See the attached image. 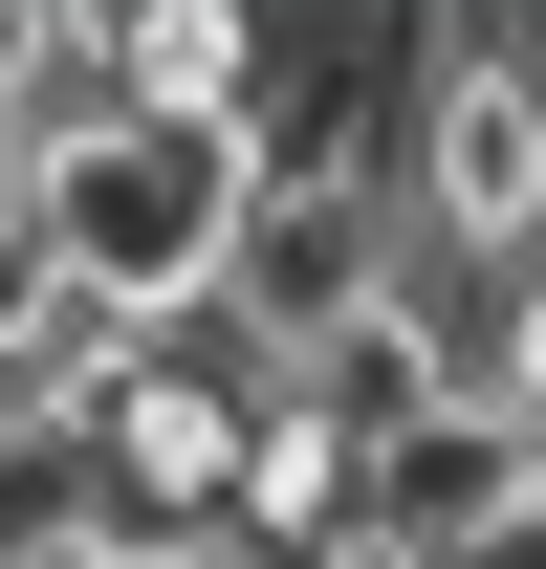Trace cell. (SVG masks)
I'll return each instance as SVG.
<instances>
[{
	"label": "cell",
	"mask_w": 546,
	"mask_h": 569,
	"mask_svg": "<svg viewBox=\"0 0 546 569\" xmlns=\"http://www.w3.org/2000/svg\"><path fill=\"white\" fill-rule=\"evenodd\" d=\"M22 198H44V241H67L88 307L175 351V329H219V284H241V198H263V153H241V132H153V110H132V132H88L67 176H22Z\"/></svg>",
	"instance_id": "cell-1"
},
{
	"label": "cell",
	"mask_w": 546,
	"mask_h": 569,
	"mask_svg": "<svg viewBox=\"0 0 546 569\" xmlns=\"http://www.w3.org/2000/svg\"><path fill=\"white\" fill-rule=\"evenodd\" d=\"M394 198H415V263L437 284H525L546 263V44H503V22H437L415 44Z\"/></svg>",
	"instance_id": "cell-2"
},
{
	"label": "cell",
	"mask_w": 546,
	"mask_h": 569,
	"mask_svg": "<svg viewBox=\"0 0 546 569\" xmlns=\"http://www.w3.org/2000/svg\"><path fill=\"white\" fill-rule=\"evenodd\" d=\"M415 198H394V153H263V198H241V284H219V329L263 372L350 351V329H394L415 307Z\"/></svg>",
	"instance_id": "cell-3"
},
{
	"label": "cell",
	"mask_w": 546,
	"mask_h": 569,
	"mask_svg": "<svg viewBox=\"0 0 546 569\" xmlns=\"http://www.w3.org/2000/svg\"><path fill=\"white\" fill-rule=\"evenodd\" d=\"M110 22H132V110L153 132H263L284 22H241V0H110Z\"/></svg>",
	"instance_id": "cell-4"
},
{
	"label": "cell",
	"mask_w": 546,
	"mask_h": 569,
	"mask_svg": "<svg viewBox=\"0 0 546 569\" xmlns=\"http://www.w3.org/2000/svg\"><path fill=\"white\" fill-rule=\"evenodd\" d=\"M0 88H22V176H67L88 132H132V22L110 0H22L0 22Z\"/></svg>",
	"instance_id": "cell-5"
},
{
	"label": "cell",
	"mask_w": 546,
	"mask_h": 569,
	"mask_svg": "<svg viewBox=\"0 0 546 569\" xmlns=\"http://www.w3.org/2000/svg\"><path fill=\"white\" fill-rule=\"evenodd\" d=\"M88 329V284H67V241H44V198H0V395Z\"/></svg>",
	"instance_id": "cell-6"
},
{
	"label": "cell",
	"mask_w": 546,
	"mask_h": 569,
	"mask_svg": "<svg viewBox=\"0 0 546 569\" xmlns=\"http://www.w3.org/2000/svg\"><path fill=\"white\" fill-rule=\"evenodd\" d=\"M481 395L546 438V263H525V284H481Z\"/></svg>",
	"instance_id": "cell-7"
},
{
	"label": "cell",
	"mask_w": 546,
	"mask_h": 569,
	"mask_svg": "<svg viewBox=\"0 0 546 569\" xmlns=\"http://www.w3.org/2000/svg\"><path fill=\"white\" fill-rule=\"evenodd\" d=\"M0 198H22V88H0Z\"/></svg>",
	"instance_id": "cell-8"
}]
</instances>
